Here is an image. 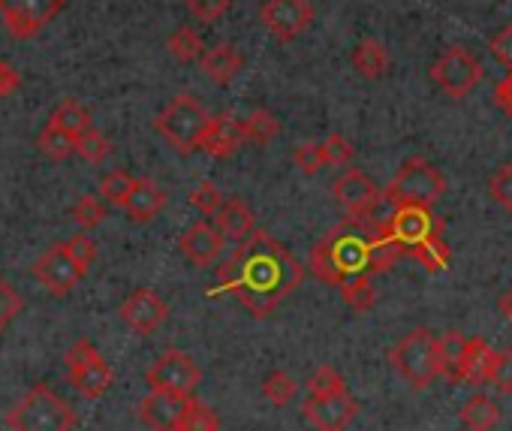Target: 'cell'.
<instances>
[{
	"label": "cell",
	"instance_id": "obj_1",
	"mask_svg": "<svg viewBox=\"0 0 512 431\" xmlns=\"http://www.w3.org/2000/svg\"><path fill=\"white\" fill-rule=\"evenodd\" d=\"M305 281V266L266 230H253L220 263L208 296L229 293L253 317H269Z\"/></svg>",
	"mask_w": 512,
	"mask_h": 431
},
{
	"label": "cell",
	"instance_id": "obj_2",
	"mask_svg": "<svg viewBox=\"0 0 512 431\" xmlns=\"http://www.w3.org/2000/svg\"><path fill=\"white\" fill-rule=\"evenodd\" d=\"M404 254L398 245L383 233V224L368 218H347L344 224L332 227L308 254V269L323 284L341 287L359 275H383L389 272Z\"/></svg>",
	"mask_w": 512,
	"mask_h": 431
},
{
	"label": "cell",
	"instance_id": "obj_3",
	"mask_svg": "<svg viewBox=\"0 0 512 431\" xmlns=\"http://www.w3.org/2000/svg\"><path fill=\"white\" fill-rule=\"evenodd\" d=\"M380 224L383 233L398 245V251L422 263L431 275L449 269L452 251L443 242V224L431 205H395V211Z\"/></svg>",
	"mask_w": 512,
	"mask_h": 431
},
{
	"label": "cell",
	"instance_id": "obj_4",
	"mask_svg": "<svg viewBox=\"0 0 512 431\" xmlns=\"http://www.w3.org/2000/svg\"><path fill=\"white\" fill-rule=\"evenodd\" d=\"M76 410L49 383H37L28 395L7 413L10 431H73Z\"/></svg>",
	"mask_w": 512,
	"mask_h": 431
},
{
	"label": "cell",
	"instance_id": "obj_5",
	"mask_svg": "<svg viewBox=\"0 0 512 431\" xmlns=\"http://www.w3.org/2000/svg\"><path fill=\"white\" fill-rule=\"evenodd\" d=\"M211 115L202 109V103L190 94L172 97L154 118V130L178 151V154H193L202 142V133L208 127Z\"/></svg>",
	"mask_w": 512,
	"mask_h": 431
},
{
	"label": "cell",
	"instance_id": "obj_6",
	"mask_svg": "<svg viewBox=\"0 0 512 431\" xmlns=\"http://www.w3.org/2000/svg\"><path fill=\"white\" fill-rule=\"evenodd\" d=\"M443 193H446L443 172L425 157H410L386 184L383 199L392 205H434Z\"/></svg>",
	"mask_w": 512,
	"mask_h": 431
},
{
	"label": "cell",
	"instance_id": "obj_7",
	"mask_svg": "<svg viewBox=\"0 0 512 431\" xmlns=\"http://www.w3.org/2000/svg\"><path fill=\"white\" fill-rule=\"evenodd\" d=\"M389 362L413 389H425L440 377L437 338L428 329H413L389 350Z\"/></svg>",
	"mask_w": 512,
	"mask_h": 431
},
{
	"label": "cell",
	"instance_id": "obj_8",
	"mask_svg": "<svg viewBox=\"0 0 512 431\" xmlns=\"http://www.w3.org/2000/svg\"><path fill=\"white\" fill-rule=\"evenodd\" d=\"M64 365H67V380L70 386L88 398V401H97L109 392L115 374H112V365L103 359V353L88 341V338H79L67 356H64Z\"/></svg>",
	"mask_w": 512,
	"mask_h": 431
},
{
	"label": "cell",
	"instance_id": "obj_9",
	"mask_svg": "<svg viewBox=\"0 0 512 431\" xmlns=\"http://www.w3.org/2000/svg\"><path fill=\"white\" fill-rule=\"evenodd\" d=\"M145 383L151 392H175V395H196V386L202 383V368L196 359L178 347H169L157 356L151 371L145 374Z\"/></svg>",
	"mask_w": 512,
	"mask_h": 431
},
{
	"label": "cell",
	"instance_id": "obj_10",
	"mask_svg": "<svg viewBox=\"0 0 512 431\" xmlns=\"http://www.w3.org/2000/svg\"><path fill=\"white\" fill-rule=\"evenodd\" d=\"M64 10L67 0H0V16H4L10 37L16 40H34Z\"/></svg>",
	"mask_w": 512,
	"mask_h": 431
},
{
	"label": "cell",
	"instance_id": "obj_11",
	"mask_svg": "<svg viewBox=\"0 0 512 431\" xmlns=\"http://www.w3.org/2000/svg\"><path fill=\"white\" fill-rule=\"evenodd\" d=\"M260 22L278 43H293L314 25V7L311 0H266Z\"/></svg>",
	"mask_w": 512,
	"mask_h": 431
},
{
	"label": "cell",
	"instance_id": "obj_12",
	"mask_svg": "<svg viewBox=\"0 0 512 431\" xmlns=\"http://www.w3.org/2000/svg\"><path fill=\"white\" fill-rule=\"evenodd\" d=\"M431 79L437 82L440 91H446L449 97L461 100V97H467V94L476 88V82L482 79V67H479V61H476L470 52H464V49H449L446 55H440V58L434 61Z\"/></svg>",
	"mask_w": 512,
	"mask_h": 431
},
{
	"label": "cell",
	"instance_id": "obj_13",
	"mask_svg": "<svg viewBox=\"0 0 512 431\" xmlns=\"http://www.w3.org/2000/svg\"><path fill=\"white\" fill-rule=\"evenodd\" d=\"M332 193H335V202L347 211V218H359V221L374 218V211L383 199V190L362 169H347L332 184Z\"/></svg>",
	"mask_w": 512,
	"mask_h": 431
},
{
	"label": "cell",
	"instance_id": "obj_14",
	"mask_svg": "<svg viewBox=\"0 0 512 431\" xmlns=\"http://www.w3.org/2000/svg\"><path fill=\"white\" fill-rule=\"evenodd\" d=\"M34 278L46 287L49 296L64 299V296H70V290L85 278V272L67 257L64 245L58 242V245L46 248V251L34 260Z\"/></svg>",
	"mask_w": 512,
	"mask_h": 431
},
{
	"label": "cell",
	"instance_id": "obj_15",
	"mask_svg": "<svg viewBox=\"0 0 512 431\" xmlns=\"http://www.w3.org/2000/svg\"><path fill=\"white\" fill-rule=\"evenodd\" d=\"M302 410H305V419L317 431H344L359 416V401L350 392H335V395H323V398L308 395Z\"/></svg>",
	"mask_w": 512,
	"mask_h": 431
},
{
	"label": "cell",
	"instance_id": "obj_16",
	"mask_svg": "<svg viewBox=\"0 0 512 431\" xmlns=\"http://www.w3.org/2000/svg\"><path fill=\"white\" fill-rule=\"evenodd\" d=\"M118 317L139 335H154L166 317H169V305L148 287H139L130 299H124V305L118 308Z\"/></svg>",
	"mask_w": 512,
	"mask_h": 431
},
{
	"label": "cell",
	"instance_id": "obj_17",
	"mask_svg": "<svg viewBox=\"0 0 512 431\" xmlns=\"http://www.w3.org/2000/svg\"><path fill=\"white\" fill-rule=\"evenodd\" d=\"M193 395H175V392H148V398L139 401V416L154 431H181L184 413L190 407Z\"/></svg>",
	"mask_w": 512,
	"mask_h": 431
},
{
	"label": "cell",
	"instance_id": "obj_18",
	"mask_svg": "<svg viewBox=\"0 0 512 431\" xmlns=\"http://www.w3.org/2000/svg\"><path fill=\"white\" fill-rule=\"evenodd\" d=\"M241 145H244L241 118H235V115H229V112L214 115V118L208 121L205 133H202V142H199V148H202L208 157H214V160H229V157H235V154L241 151Z\"/></svg>",
	"mask_w": 512,
	"mask_h": 431
},
{
	"label": "cell",
	"instance_id": "obj_19",
	"mask_svg": "<svg viewBox=\"0 0 512 431\" xmlns=\"http://www.w3.org/2000/svg\"><path fill=\"white\" fill-rule=\"evenodd\" d=\"M166 205V193L157 181L151 178H133V187L124 199V211L133 224H151Z\"/></svg>",
	"mask_w": 512,
	"mask_h": 431
},
{
	"label": "cell",
	"instance_id": "obj_20",
	"mask_svg": "<svg viewBox=\"0 0 512 431\" xmlns=\"http://www.w3.org/2000/svg\"><path fill=\"white\" fill-rule=\"evenodd\" d=\"M178 248L181 254L193 263V266H211L217 257H220V248H223V236L208 224V221H199L193 227H187L178 239Z\"/></svg>",
	"mask_w": 512,
	"mask_h": 431
},
{
	"label": "cell",
	"instance_id": "obj_21",
	"mask_svg": "<svg viewBox=\"0 0 512 431\" xmlns=\"http://www.w3.org/2000/svg\"><path fill=\"white\" fill-rule=\"evenodd\" d=\"M494 359H497V350H494V347H488V341H485V338H467L464 356H461V362H458V368H455L452 380L482 386V383H488V377H491Z\"/></svg>",
	"mask_w": 512,
	"mask_h": 431
},
{
	"label": "cell",
	"instance_id": "obj_22",
	"mask_svg": "<svg viewBox=\"0 0 512 431\" xmlns=\"http://www.w3.org/2000/svg\"><path fill=\"white\" fill-rule=\"evenodd\" d=\"M211 227L223 236V242H241L256 230V218L244 199H223V205L211 214Z\"/></svg>",
	"mask_w": 512,
	"mask_h": 431
},
{
	"label": "cell",
	"instance_id": "obj_23",
	"mask_svg": "<svg viewBox=\"0 0 512 431\" xmlns=\"http://www.w3.org/2000/svg\"><path fill=\"white\" fill-rule=\"evenodd\" d=\"M199 67H202V73H205V79L211 85H220L223 88V85H229L241 73L244 58L235 52V46L220 43V46H214V49H208V52L199 55Z\"/></svg>",
	"mask_w": 512,
	"mask_h": 431
},
{
	"label": "cell",
	"instance_id": "obj_24",
	"mask_svg": "<svg viewBox=\"0 0 512 431\" xmlns=\"http://www.w3.org/2000/svg\"><path fill=\"white\" fill-rule=\"evenodd\" d=\"M350 64H353V70H356L362 79H380V76H386L392 58H389V49H386L383 43H377V40H362V43L353 49Z\"/></svg>",
	"mask_w": 512,
	"mask_h": 431
},
{
	"label": "cell",
	"instance_id": "obj_25",
	"mask_svg": "<svg viewBox=\"0 0 512 431\" xmlns=\"http://www.w3.org/2000/svg\"><path fill=\"white\" fill-rule=\"evenodd\" d=\"M500 422V407L488 395H473L461 404V425L467 431H491Z\"/></svg>",
	"mask_w": 512,
	"mask_h": 431
},
{
	"label": "cell",
	"instance_id": "obj_26",
	"mask_svg": "<svg viewBox=\"0 0 512 431\" xmlns=\"http://www.w3.org/2000/svg\"><path fill=\"white\" fill-rule=\"evenodd\" d=\"M244 142H253L256 148H266L272 139L281 136V121L269 109H253L247 118H241Z\"/></svg>",
	"mask_w": 512,
	"mask_h": 431
},
{
	"label": "cell",
	"instance_id": "obj_27",
	"mask_svg": "<svg viewBox=\"0 0 512 431\" xmlns=\"http://www.w3.org/2000/svg\"><path fill=\"white\" fill-rule=\"evenodd\" d=\"M55 127H61L67 136H82L88 127H94V121H91V112L76 100V97H67V100H61L58 103V109L52 112V118H49Z\"/></svg>",
	"mask_w": 512,
	"mask_h": 431
},
{
	"label": "cell",
	"instance_id": "obj_28",
	"mask_svg": "<svg viewBox=\"0 0 512 431\" xmlns=\"http://www.w3.org/2000/svg\"><path fill=\"white\" fill-rule=\"evenodd\" d=\"M37 148H40L43 157L61 163V160H67V157L76 151V139L67 136V133H64L61 127H55L52 121H46V127H43L40 136H37Z\"/></svg>",
	"mask_w": 512,
	"mask_h": 431
},
{
	"label": "cell",
	"instance_id": "obj_29",
	"mask_svg": "<svg viewBox=\"0 0 512 431\" xmlns=\"http://www.w3.org/2000/svg\"><path fill=\"white\" fill-rule=\"evenodd\" d=\"M166 49H169V55L175 58V61H181V64H190V61H199V55H202V37H199V31L196 28H190V25H181L169 40H166Z\"/></svg>",
	"mask_w": 512,
	"mask_h": 431
},
{
	"label": "cell",
	"instance_id": "obj_30",
	"mask_svg": "<svg viewBox=\"0 0 512 431\" xmlns=\"http://www.w3.org/2000/svg\"><path fill=\"white\" fill-rule=\"evenodd\" d=\"M341 296L344 302L356 311V314H368L377 302V290L371 284V275H359V278H350L341 284Z\"/></svg>",
	"mask_w": 512,
	"mask_h": 431
},
{
	"label": "cell",
	"instance_id": "obj_31",
	"mask_svg": "<svg viewBox=\"0 0 512 431\" xmlns=\"http://www.w3.org/2000/svg\"><path fill=\"white\" fill-rule=\"evenodd\" d=\"M464 347H467V335L461 332H446L437 338V359H440V374H446L452 380L461 356H464Z\"/></svg>",
	"mask_w": 512,
	"mask_h": 431
},
{
	"label": "cell",
	"instance_id": "obj_32",
	"mask_svg": "<svg viewBox=\"0 0 512 431\" xmlns=\"http://www.w3.org/2000/svg\"><path fill=\"white\" fill-rule=\"evenodd\" d=\"M76 154L85 160V163H103L109 154H112V139L94 127H88L82 136H76Z\"/></svg>",
	"mask_w": 512,
	"mask_h": 431
},
{
	"label": "cell",
	"instance_id": "obj_33",
	"mask_svg": "<svg viewBox=\"0 0 512 431\" xmlns=\"http://www.w3.org/2000/svg\"><path fill=\"white\" fill-rule=\"evenodd\" d=\"M296 392H299V383H296V377H290L287 371H272L266 380H263V395L272 401V404H278V407H284V404H290L293 398H296Z\"/></svg>",
	"mask_w": 512,
	"mask_h": 431
},
{
	"label": "cell",
	"instance_id": "obj_34",
	"mask_svg": "<svg viewBox=\"0 0 512 431\" xmlns=\"http://www.w3.org/2000/svg\"><path fill=\"white\" fill-rule=\"evenodd\" d=\"M70 218L82 227V230H94L106 221V205L97 196H82L73 208H70Z\"/></svg>",
	"mask_w": 512,
	"mask_h": 431
},
{
	"label": "cell",
	"instance_id": "obj_35",
	"mask_svg": "<svg viewBox=\"0 0 512 431\" xmlns=\"http://www.w3.org/2000/svg\"><path fill=\"white\" fill-rule=\"evenodd\" d=\"M64 245V251H67V257L88 275V269L94 266V260H97V245H94V239L88 236V233H76V236H70L67 242H61Z\"/></svg>",
	"mask_w": 512,
	"mask_h": 431
},
{
	"label": "cell",
	"instance_id": "obj_36",
	"mask_svg": "<svg viewBox=\"0 0 512 431\" xmlns=\"http://www.w3.org/2000/svg\"><path fill=\"white\" fill-rule=\"evenodd\" d=\"M335 392H347V380L332 368V365H323L311 374L308 380V395L314 398H323V395H335Z\"/></svg>",
	"mask_w": 512,
	"mask_h": 431
},
{
	"label": "cell",
	"instance_id": "obj_37",
	"mask_svg": "<svg viewBox=\"0 0 512 431\" xmlns=\"http://www.w3.org/2000/svg\"><path fill=\"white\" fill-rule=\"evenodd\" d=\"M217 425H220L217 413H214L208 404L196 401V395H193V398H190V407H187V413H184L181 431H217Z\"/></svg>",
	"mask_w": 512,
	"mask_h": 431
},
{
	"label": "cell",
	"instance_id": "obj_38",
	"mask_svg": "<svg viewBox=\"0 0 512 431\" xmlns=\"http://www.w3.org/2000/svg\"><path fill=\"white\" fill-rule=\"evenodd\" d=\"M19 314H22V296L4 275H0V335L13 326Z\"/></svg>",
	"mask_w": 512,
	"mask_h": 431
},
{
	"label": "cell",
	"instance_id": "obj_39",
	"mask_svg": "<svg viewBox=\"0 0 512 431\" xmlns=\"http://www.w3.org/2000/svg\"><path fill=\"white\" fill-rule=\"evenodd\" d=\"M323 160H326V166H347L350 160H353V154H356V148H353V142L347 139V136H341V133H332V136H326L323 142Z\"/></svg>",
	"mask_w": 512,
	"mask_h": 431
},
{
	"label": "cell",
	"instance_id": "obj_40",
	"mask_svg": "<svg viewBox=\"0 0 512 431\" xmlns=\"http://www.w3.org/2000/svg\"><path fill=\"white\" fill-rule=\"evenodd\" d=\"M130 187H133V175L124 172V169H112V172L100 181V193H103V199L112 202V205H124Z\"/></svg>",
	"mask_w": 512,
	"mask_h": 431
},
{
	"label": "cell",
	"instance_id": "obj_41",
	"mask_svg": "<svg viewBox=\"0 0 512 431\" xmlns=\"http://www.w3.org/2000/svg\"><path fill=\"white\" fill-rule=\"evenodd\" d=\"M229 10H232V0H187V13L202 25L220 22Z\"/></svg>",
	"mask_w": 512,
	"mask_h": 431
},
{
	"label": "cell",
	"instance_id": "obj_42",
	"mask_svg": "<svg viewBox=\"0 0 512 431\" xmlns=\"http://www.w3.org/2000/svg\"><path fill=\"white\" fill-rule=\"evenodd\" d=\"M190 205H196L202 214H211L223 205V193H220V187L214 184V181H199L193 190H190Z\"/></svg>",
	"mask_w": 512,
	"mask_h": 431
},
{
	"label": "cell",
	"instance_id": "obj_43",
	"mask_svg": "<svg viewBox=\"0 0 512 431\" xmlns=\"http://www.w3.org/2000/svg\"><path fill=\"white\" fill-rule=\"evenodd\" d=\"M488 383L500 395H512V350H497V359H494Z\"/></svg>",
	"mask_w": 512,
	"mask_h": 431
},
{
	"label": "cell",
	"instance_id": "obj_44",
	"mask_svg": "<svg viewBox=\"0 0 512 431\" xmlns=\"http://www.w3.org/2000/svg\"><path fill=\"white\" fill-rule=\"evenodd\" d=\"M293 160H296V166H299L305 175H317V172L326 166V160H323V145H320V142H302V145L296 148Z\"/></svg>",
	"mask_w": 512,
	"mask_h": 431
},
{
	"label": "cell",
	"instance_id": "obj_45",
	"mask_svg": "<svg viewBox=\"0 0 512 431\" xmlns=\"http://www.w3.org/2000/svg\"><path fill=\"white\" fill-rule=\"evenodd\" d=\"M488 193L500 208L512 211V166H503V169H497V175H491Z\"/></svg>",
	"mask_w": 512,
	"mask_h": 431
},
{
	"label": "cell",
	"instance_id": "obj_46",
	"mask_svg": "<svg viewBox=\"0 0 512 431\" xmlns=\"http://www.w3.org/2000/svg\"><path fill=\"white\" fill-rule=\"evenodd\" d=\"M19 88H22V73L10 61H0V97H13Z\"/></svg>",
	"mask_w": 512,
	"mask_h": 431
},
{
	"label": "cell",
	"instance_id": "obj_47",
	"mask_svg": "<svg viewBox=\"0 0 512 431\" xmlns=\"http://www.w3.org/2000/svg\"><path fill=\"white\" fill-rule=\"evenodd\" d=\"M491 55H494L497 61H503V64L512 70V25L503 28V31L491 40Z\"/></svg>",
	"mask_w": 512,
	"mask_h": 431
},
{
	"label": "cell",
	"instance_id": "obj_48",
	"mask_svg": "<svg viewBox=\"0 0 512 431\" xmlns=\"http://www.w3.org/2000/svg\"><path fill=\"white\" fill-rule=\"evenodd\" d=\"M494 103H497L506 115H512V70L494 85Z\"/></svg>",
	"mask_w": 512,
	"mask_h": 431
},
{
	"label": "cell",
	"instance_id": "obj_49",
	"mask_svg": "<svg viewBox=\"0 0 512 431\" xmlns=\"http://www.w3.org/2000/svg\"><path fill=\"white\" fill-rule=\"evenodd\" d=\"M500 314L512 323V287L500 296Z\"/></svg>",
	"mask_w": 512,
	"mask_h": 431
}]
</instances>
